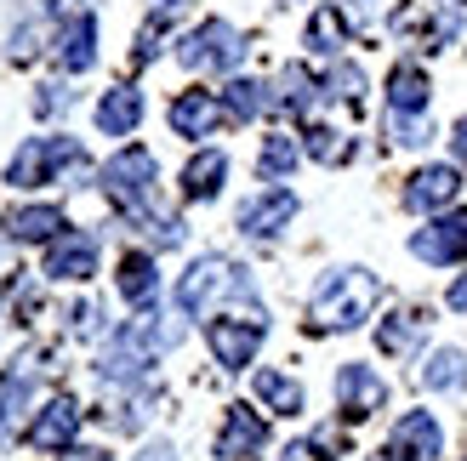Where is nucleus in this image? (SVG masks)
I'll use <instances>...</instances> for the list:
<instances>
[{
	"mask_svg": "<svg viewBox=\"0 0 467 461\" xmlns=\"http://www.w3.org/2000/svg\"><path fill=\"white\" fill-rule=\"evenodd\" d=\"M382 302V280L377 273H365V268H337V273H325L319 291H314V302H308V325L314 331H354L370 319V308Z\"/></svg>",
	"mask_w": 467,
	"mask_h": 461,
	"instance_id": "nucleus-1",
	"label": "nucleus"
},
{
	"mask_svg": "<svg viewBox=\"0 0 467 461\" xmlns=\"http://www.w3.org/2000/svg\"><path fill=\"white\" fill-rule=\"evenodd\" d=\"M166 331L154 325V319H131V325H120L109 336V348H103V359H98V371H103V382H137V376H149V364H154V353L166 348Z\"/></svg>",
	"mask_w": 467,
	"mask_h": 461,
	"instance_id": "nucleus-2",
	"label": "nucleus"
},
{
	"mask_svg": "<svg viewBox=\"0 0 467 461\" xmlns=\"http://www.w3.org/2000/svg\"><path fill=\"white\" fill-rule=\"evenodd\" d=\"M223 296H251L245 268H234L228 257H200V262L177 280V308L189 313V319L212 313V302H223Z\"/></svg>",
	"mask_w": 467,
	"mask_h": 461,
	"instance_id": "nucleus-3",
	"label": "nucleus"
},
{
	"mask_svg": "<svg viewBox=\"0 0 467 461\" xmlns=\"http://www.w3.org/2000/svg\"><path fill=\"white\" fill-rule=\"evenodd\" d=\"M154 177H160V166H154L149 149H120L103 166V194L120 205L126 217H143L149 200H154Z\"/></svg>",
	"mask_w": 467,
	"mask_h": 461,
	"instance_id": "nucleus-4",
	"label": "nucleus"
},
{
	"mask_svg": "<svg viewBox=\"0 0 467 461\" xmlns=\"http://www.w3.org/2000/svg\"><path fill=\"white\" fill-rule=\"evenodd\" d=\"M63 166H86V154H80L75 137H29V143L12 154L6 182H12V189H40V182H52Z\"/></svg>",
	"mask_w": 467,
	"mask_h": 461,
	"instance_id": "nucleus-5",
	"label": "nucleus"
},
{
	"mask_svg": "<svg viewBox=\"0 0 467 461\" xmlns=\"http://www.w3.org/2000/svg\"><path fill=\"white\" fill-rule=\"evenodd\" d=\"M245 57V35L234 29V23H223V17H205L194 35H182V46H177V63L182 68H234Z\"/></svg>",
	"mask_w": 467,
	"mask_h": 461,
	"instance_id": "nucleus-6",
	"label": "nucleus"
},
{
	"mask_svg": "<svg viewBox=\"0 0 467 461\" xmlns=\"http://www.w3.org/2000/svg\"><path fill=\"white\" fill-rule=\"evenodd\" d=\"M205 342H212V359L223 364V371H245V364L256 359V348H263V313L212 319V325H205Z\"/></svg>",
	"mask_w": 467,
	"mask_h": 461,
	"instance_id": "nucleus-7",
	"label": "nucleus"
},
{
	"mask_svg": "<svg viewBox=\"0 0 467 461\" xmlns=\"http://www.w3.org/2000/svg\"><path fill=\"white\" fill-rule=\"evenodd\" d=\"M410 251L433 268H451V262H467V211H445L433 217L428 228L410 234Z\"/></svg>",
	"mask_w": 467,
	"mask_h": 461,
	"instance_id": "nucleus-8",
	"label": "nucleus"
},
{
	"mask_svg": "<svg viewBox=\"0 0 467 461\" xmlns=\"http://www.w3.org/2000/svg\"><path fill=\"white\" fill-rule=\"evenodd\" d=\"M337 405H342V422H365L388 405V382L370 371V364H342L337 371Z\"/></svg>",
	"mask_w": 467,
	"mask_h": 461,
	"instance_id": "nucleus-9",
	"label": "nucleus"
},
{
	"mask_svg": "<svg viewBox=\"0 0 467 461\" xmlns=\"http://www.w3.org/2000/svg\"><path fill=\"white\" fill-rule=\"evenodd\" d=\"M46 273L52 280H91L98 273V240L80 234V228H63V234L52 240V251H46Z\"/></svg>",
	"mask_w": 467,
	"mask_h": 461,
	"instance_id": "nucleus-10",
	"label": "nucleus"
},
{
	"mask_svg": "<svg viewBox=\"0 0 467 461\" xmlns=\"http://www.w3.org/2000/svg\"><path fill=\"white\" fill-rule=\"evenodd\" d=\"M291 217H296V194H291V189H268V194H256V200L240 205V234H251V240H274Z\"/></svg>",
	"mask_w": 467,
	"mask_h": 461,
	"instance_id": "nucleus-11",
	"label": "nucleus"
},
{
	"mask_svg": "<svg viewBox=\"0 0 467 461\" xmlns=\"http://www.w3.org/2000/svg\"><path fill=\"white\" fill-rule=\"evenodd\" d=\"M393 450H405L410 461H433L439 450H445V427H439L433 410H405L400 422H393Z\"/></svg>",
	"mask_w": 467,
	"mask_h": 461,
	"instance_id": "nucleus-12",
	"label": "nucleus"
},
{
	"mask_svg": "<svg viewBox=\"0 0 467 461\" xmlns=\"http://www.w3.org/2000/svg\"><path fill=\"white\" fill-rule=\"evenodd\" d=\"M223 97H217V91H182V97L171 103V114H166V120H171V131L177 137H212L217 126H223Z\"/></svg>",
	"mask_w": 467,
	"mask_h": 461,
	"instance_id": "nucleus-13",
	"label": "nucleus"
},
{
	"mask_svg": "<svg viewBox=\"0 0 467 461\" xmlns=\"http://www.w3.org/2000/svg\"><path fill=\"white\" fill-rule=\"evenodd\" d=\"M263 445H268L263 416H256V410H245V405H234L228 422H223V433H217V456H223V461H251Z\"/></svg>",
	"mask_w": 467,
	"mask_h": 461,
	"instance_id": "nucleus-14",
	"label": "nucleus"
},
{
	"mask_svg": "<svg viewBox=\"0 0 467 461\" xmlns=\"http://www.w3.org/2000/svg\"><path fill=\"white\" fill-rule=\"evenodd\" d=\"M75 433H80V405H75V399H52V405L35 416L29 445H35V450H75Z\"/></svg>",
	"mask_w": 467,
	"mask_h": 461,
	"instance_id": "nucleus-15",
	"label": "nucleus"
},
{
	"mask_svg": "<svg viewBox=\"0 0 467 461\" xmlns=\"http://www.w3.org/2000/svg\"><path fill=\"white\" fill-rule=\"evenodd\" d=\"M462 194V177L456 166H422L410 182H405V211H439Z\"/></svg>",
	"mask_w": 467,
	"mask_h": 461,
	"instance_id": "nucleus-16",
	"label": "nucleus"
},
{
	"mask_svg": "<svg viewBox=\"0 0 467 461\" xmlns=\"http://www.w3.org/2000/svg\"><path fill=\"white\" fill-rule=\"evenodd\" d=\"M57 63L68 68V75H86V68L98 63V17L91 12L68 17V29L57 35Z\"/></svg>",
	"mask_w": 467,
	"mask_h": 461,
	"instance_id": "nucleus-17",
	"label": "nucleus"
},
{
	"mask_svg": "<svg viewBox=\"0 0 467 461\" xmlns=\"http://www.w3.org/2000/svg\"><path fill=\"white\" fill-rule=\"evenodd\" d=\"M63 228H68V222H63L57 205H17V211L6 217V234L23 240V245H52Z\"/></svg>",
	"mask_w": 467,
	"mask_h": 461,
	"instance_id": "nucleus-18",
	"label": "nucleus"
},
{
	"mask_svg": "<svg viewBox=\"0 0 467 461\" xmlns=\"http://www.w3.org/2000/svg\"><path fill=\"white\" fill-rule=\"evenodd\" d=\"M137 120H143V91H137V86H114V91H103L98 126H103L109 137H131Z\"/></svg>",
	"mask_w": 467,
	"mask_h": 461,
	"instance_id": "nucleus-19",
	"label": "nucleus"
},
{
	"mask_svg": "<svg viewBox=\"0 0 467 461\" xmlns=\"http://www.w3.org/2000/svg\"><path fill=\"white\" fill-rule=\"evenodd\" d=\"M114 285H120V296L131 308H149L154 291H160V273H154V257H143V251H131V257H120V273H114Z\"/></svg>",
	"mask_w": 467,
	"mask_h": 461,
	"instance_id": "nucleus-20",
	"label": "nucleus"
},
{
	"mask_svg": "<svg viewBox=\"0 0 467 461\" xmlns=\"http://www.w3.org/2000/svg\"><path fill=\"white\" fill-rule=\"evenodd\" d=\"M428 75H422V68H416V63H400V68H393V75H388V108L393 114H422L428 108Z\"/></svg>",
	"mask_w": 467,
	"mask_h": 461,
	"instance_id": "nucleus-21",
	"label": "nucleus"
},
{
	"mask_svg": "<svg viewBox=\"0 0 467 461\" xmlns=\"http://www.w3.org/2000/svg\"><path fill=\"white\" fill-rule=\"evenodd\" d=\"M223 177H228V154L223 149H205V154L189 159V171H182V194H189V200H217Z\"/></svg>",
	"mask_w": 467,
	"mask_h": 461,
	"instance_id": "nucleus-22",
	"label": "nucleus"
},
{
	"mask_svg": "<svg viewBox=\"0 0 467 461\" xmlns=\"http://www.w3.org/2000/svg\"><path fill=\"white\" fill-rule=\"evenodd\" d=\"M422 387H433V394H462V387H467V353H462V348H439V353H428V364H422Z\"/></svg>",
	"mask_w": 467,
	"mask_h": 461,
	"instance_id": "nucleus-23",
	"label": "nucleus"
},
{
	"mask_svg": "<svg viewBox=\"0 0 467 461\" xmlns=\"http://www.w3.org/2000/svg\"><path fill=\"white\" fill-rule=\"evenodd\" d=\"M29 394H35L29 376H17V371L0 376V445L17 439V422H23V410H29Z\"/></svg>",
	"mask_w": 467,
	"mask_h": 461,
	"instance_id": "nucleus-24",
	"label": "nucleus"
},
{
	"mask_svg": "<svg viewBox=\"0 0 467 461\" xmlns=\"http://www.w3.org/2000/svg\"><path fill=\"white\" fill-rule=\"evenodd\" d=\"M256 399H263L274 416H302V382L279 376V371H256Z\"/></svg>",
	"mask_w": 467,
	"mask_h": 461,
	"instance_id": "nucleus-25",
	"label": "nucleus"
},
{
	"mask_svg": "<svg viewBox=\"0 0 467 461\" xmlns=\"http://www.w3.org/2000/svg\"><path fill=\"white\" fill-rule=\"evenodd\" d=\"M223 108H228V120H256V114H268V108H274V97H268V86H263V80H228Z\"/></svg>",
	"mask_w": 467,
	"mask_h": 461,
	"instance_id": "nucleus-26",
	"label": "nucleus"
},
{
	"mask_svg": "<svg viewBox=\"0 0 467 461\" xmlns=\"http://www.w3.org/2000/svg\"><path fill=\"white\" fill-rule=\"evenodd\" d=\"M296 159H302V143H296V137H268L263 154H256V171H263L268 182H279V177L296 171Z\"/></svg>",
	"mask_w": 467,
	"mask_h": 461,
	"instance_id": "nucleus-27",
	"label": "nucleus"
},
{
	"mask_svg": "<svg viewBox=\"0 0 467 461\" xmlns=\"http://www.w3.org/2000/svg\"><path fill=\"white\" fill-rule=\"evenodd\" d=\"M422 331H428V319H422V313H393V319H382L377 342H382L388 353H410L416 342H422Z\"/></svg>",
	"mask_w": 467,
	"mask_h": 461,
	"instance_id": "nucleus-28",
	"label": "nucleus"
},
{
	"mask_svg": "<svg viewBox=\"0 0 467 461\" xmlns=\"http://www.w3.org/2000/svg\"><path fill=\"white\" fill-rule=\"evenodd\" d=\"M342 35H348V12L342 6H319L308 17V46H314V52H337Z\"/></svg>",
	"mask_w": 467,
	"mask_h": 461,
	"instance_id": "nucleus-29",
	"label": "nucleus"
},
{
	"mask_svg": "<svg viewBox=\"0 0 467 461\" xmlns=\"http://www.w3.org/2000/svg\"><path fill=\"white\" fill-rule=\"evenodd\" d=\"M319 103V86L302 75V68H285L279 75V97H274V108H291V114H308Z\"/></svg>",
	"mask_w": 467,
	"mask_h": 461,
	"instance_id": "nucleus-30",
	"label": "nucleus"
},
{
	"mask_svg": "<svg viewBox=\"0 0 467 461\" xmlns=\"http://www.w3.org/2000/svg\"><path fill=\"white\" fill-rule=\"evenodd\" d=\"M302 149H308L319 166H337V159L354 154V143H348L342 131H331V126H308V131H302Z\"/></svg>",
	"mask_w": 467,
	"mask_h": 461,
	"instance_id": "nucleus-31",
	"label": "nucleus"
},
{
	"mask_svg": "<svg viewBox=\"0 0 467 461\" xmlns=\"http://www.w3.org/2000/svg\"><path fill=\"white\" fill-rule=\"evenodd\" d=\"M359 91H365V68H354V63H337L331 80H325V97H342V103H354Z\"/></svg>",
	"mask_w": 467,
	"mask_h": 461,
	"instance_id": "nucleus-32",
	"label": "nucleus"
},
{
	"mask_svg": "<svg viewBox=\"0 0 467 461\" xmlns=\"http://www.w3.org/2000/svg\"><path fill=\"white\" fill-rule=\"evenodd\" d=\"M388 137H393L400 149H422V143H428V126L416 120V114H393V108H388Z\"/></svg>",
	"mask_w": 467,
	"mask_h": 461,
	"instance_id": "nucleus-33",
	"label": "nucleus"
},
{
	"mask_svg": "<svg viewBox=\"0 0 467 461\" xmlns=\"http://www.w3.org/2000/svg\"><path fill=\"white\" fill-rule=\"evenodd\" d=\"M35 108H40V114H57V108H68V91H63V86H40Z\"/></svg>",
	"mask_w": 467,
	"mask_h": 461,
	"instance_id": "nucleus-34",
	"label": "nucleus"
},
{
	"mask_svg": "<svg viewBox=\"0 0 467 461\" xmlns=\"http://www.w3.org/2000/svg\"><path fill=\"white\" fill-rule=\"evenodd\" d=\"M451 143H456V159H462V166H467V114H462V120H456V131H451Z\"/></svg>",
	"mask_w": 467,
	"mask_h": 461,
	"instance_id": "nucleus-35",
	"label": "nucleus"
},
{
	"mask_svg": "<svg viewBox=\"0 0 467 461\" xmlns=\"http://www.w3.org/2000/svg\"><path fill=\"white\" fill-rule=\"evenodd\" d=\"M445 302H451V308H456V313H467V273H462V280H456V285H451V296H445Z\"/></svg>",
	"mask_w": 467,
	"mask_h": 461,
	"instance_id": "nucleus-36",
	"label": "nucleus"
},
{
	"mask_svg": "<svg viewBox=\"0 0 467 461\" xmlns=\"http://www.w3.org/2000/svg\"><path fill=\"white\" fill-rule=\"evenodd\" d=\"M63 461H109V450H91V445H80V450H63Z\"/></svg>",
	"mask_w": 467,
	"mask_h": 461,
	"instance_id": "nucleus-37",
	"label": "nucleus"
},
{
	"mask_svg": "<svg viewBox=\"0 0 467 461\" xmlns=\"http://www.w3.org/2000/svg\"><path fill=\"white\" fill-rule=\"evenodd\" d=\"M279 461H319V456H314V445H291V450L279 456Z\"/></svg>",
	"mask_w": 467,
	"mask_h": 461,
	"instance_id": "nucleus-38",
	"label": "nucleus"
},
{
	"mask_svg": "<svg viewBox=\"0 0 467 461\" xmlns=\"http://www.w3.org/2000/svg\"><path fill=\"white\" fill-rule=\"evenodd\" d=\"M370 461H410V456H405V450H393V445H388L382 456H370Z\"/></svg>",
	"mask_w": 467,
	"mask_h": 461,
	"instance_id": "nucleus-39",
	"label": "nucleus"
},
{
	"mask_svg": "<svg viewBox=\"0 0 467 461\" xmlns=\"http://www.w3.org/2000/svg\"><path fill=\"white\" fill-rule=\"evenodd\" d=\"M365 6H370V0H342V12H354V17H359Z\"/></svg>",
	"mask_w": 467,
	"mask_h": 461,
	"instance_id": "nucleus-40",
	"label": "nucleus"
},
{
	"mask_svg": "<svg viewBox=\"0 0 467 461\" xmlns=\"http://www.w3.org/2000/svg\"><path fill=\"white\" fill-rule=\"evenodd\" d=\"M451 6H467V0H451Z\"/></svg>",
	"mask_w": 467,
	"mask_h": 461,
	"instance_id": "nucleus-41",
	"label": "nucleus"
}]
</instances>
